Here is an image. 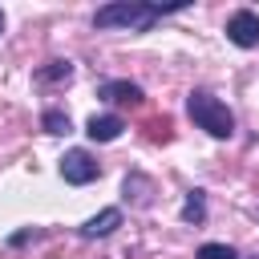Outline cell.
<instances>
[{
    "label": "cell",
    "mask_w": 259,
    "mask_h": 259,
    "mask_svg": "<svg viewBox=\"0 0 259 259\" xmlns=\"http://www.w3.org/2000/svg\"><path fill=\"white\" fill-rule=\"evenodd\" d=\"M166 12H182V4H142V0H113L105 8L93 12V24L97 28H125V32H146L154 20H162Z\"/></svg>",
    "instance_id": "6da1fadb"
},
{
    "label": "cell",
    "mask_w": 259,
    "mask_h": 259,
    "mask_svg": "<svg viewBox=\"0 0 259 259\" xmlns=\"http://www.w3.org/2000/svg\"><path fill=\"white\" fill-rule=\"evenodd\" d=\"M186 109H190L194 125H198V130H206L210 138H231V134H235V113H231L214 93L194 89V93L186 97Z\"/></svg>",
    "instance_id": "7a4b0ae2"
},
{
    "label": "cell",
    "mask_w": 259,
    "mask_h": 259,
    "mask_svg": "<svg viewBox=\"0 0 259 259\" xmlns=\"http://www.w3.org/2000/svg\"><path fill=\"white\" fill-rule=\"evenodd\" d=\"M97 174H101V166H97V158L89 150H69L61 158V178L73 182V186H89Z\"/></svg>",
    "instance_id": "3957f363"
},
{
    "label": "cell",
    "mask_w": 259,
    "mask_h": 259,
    "mask_svg": "<svg viewBox=\"0 0 259 259\" xmlns=\"http://www.w3.org/2000/svg\"><path fill=\"white\" fill-rule=\"evenodd\" d=\"M227 40L239 45V49H259V16H255L251 8L231 12V20H227Z\"/></svg>",
    "instance_id": "277c9868"
},
{
    "label": "cell",
    "mask_w": 259,
    "mask_h": 259,
    "mask_svg": "<svg viewBox=\"0 0 259 259\" xmlns=\"http://www.w3.org/2000/svg\"><path fill=\"white\" fill-rule=\"evenodd\" d=\"M97 97L109 101V105H142V101H146L142 85H134V81H105V85L97 89Z\"/></svg>",
    "instance_id": "5b68a950"
},
{
    "label": "cell",
    "mask_w": 259,
    "mask_h": 259,
    "mask_svg": "<svg viewBox=\"0 0 259 259\" xmlns=\"http://www.w3.org/2000/svg\"><path fill=\"white\" fill-rule=\"evenodd\" d=\"M121 227V210L117 206H105L101 214H93L89 223H81V239H105Z\"/></svg>",
    "instance_id": "8992f818"
},
{
    "label": "cell",
    "mask_w": 259,
    "mask_h": 259,
    "mask_svg": "<svg viewBox=\"0 0 259 259\" xmlns=\"http://www.w3.org/2000/svg\"><path fill=\"white\" fill-rule=\"evenodd\" d=\"M121 130H125V121L117 113H93L89 125H85V134L93 142H113V138H121Z\"/></svg>",
    "instance_id": "52a82bcc"
},
{
    "label": "cell",
    "mask_w": 259,
    "mask_h": 259,
    "mask_svg": "<svg viewBox=\"0 0 259 259\" xmlns=\"http://www.w3.org/2000/svg\"><path fill=\"white\" fill-rule=\"evenodd\" d=\"M73 77V65L69 61H49L45 69H36V81L40 85H57V81H69Z\"/></svg>",
    "instance_id": "ba28073f"
},
{
    "label": "cell",
    "mask_w": 259,
    "mask_h": 259,
    "mask_svg": "<svg viewBox=\"0 0 259 259\" xmlns=\"http://www.w3.org/2000/svg\"><path fill=\"white\" fill-rule=\"evenodd\" d=\"M40 125H45V134H69L73 125H69V113H61V109H45V117H40Z\"/></svg>",
    "instance_id": "9c48e42d"
},
{
    "label": "cell",
    "mask_w": 259,
    "mask_h": 259,
    "mask_svg": "<svg viewBox=\"0 0 259 259\" xmlns=\"http://www.w3.org/2000/svg\"><path fill=\"white\" fill-rule=\"evenodd\" d=\"M202 214H206L202 190H190V198H186V206H182V219H186V223H202Z\"/></svg>",
    "instance_id": "30bf717a"
},
{
    "label": "cell",
    "mask_w": 259,
    "mask_h": 259,
    "mask_svg": "<svg viewBox=\"0 0 259 259\" xmlns=\"http://www.w3.org/2000/svg\"><path fill=\"white\" fill-rule=\"evenodd\" d=\"M198 259H239V255H235V247H227V243H202V247H198Z\"/></svg>",
    "instance_id": "8fae6325"
},
{
    "label": "cell",
    "mask_w": 259,
    "mask_h": 259,
    "mask_svg": "<svg viewBox=\"0 0 259 259\" xmlns=\"http://www.w3.org/2000/svg\"><path fill=\"white\" fill-rule=\"evenodd\" d=\"M28 239H36V231H20V235H12V243L20 247V243H28Z\"/></svg>",
    "instance_id": "7c38bea8"
},
{
    "label": "cell",
    "mask_w": 259,
    "mask_h": 259,
    "mask_svg": "<svg viewBox=\"0 0 259 259\" xmlns=\"http://www.w3.org/2000/svg\"><path fill=\"white\" fill-rule=\"evenodd\" d=\"M0 32H4V12H0Z\"/></svg>",
    "instance_id": "4fadbf2b"
}]
</instances>
